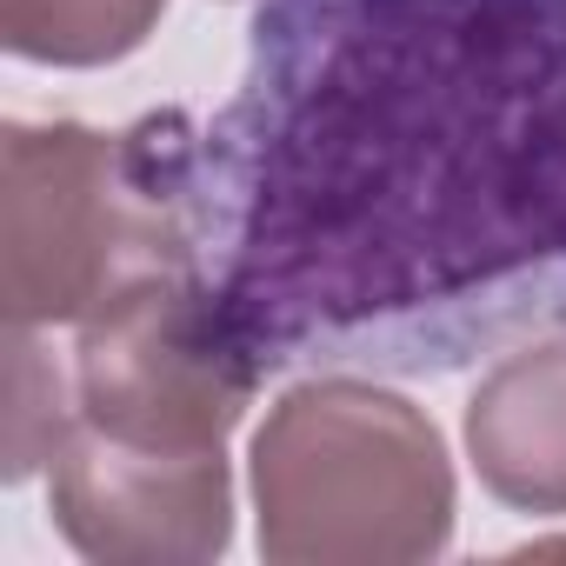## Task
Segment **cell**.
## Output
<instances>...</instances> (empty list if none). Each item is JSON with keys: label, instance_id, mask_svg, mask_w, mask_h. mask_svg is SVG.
Here are the masks:
<instances>
[{"label": "cell", "instance_id": "6da1fadb", "mask_svg": "<svg viewBox=\"0 0 566 566\" xmlns=\"http://www.w3.org/2000/svg\"><path fill=\"white\" fill-rule=\"evenodd\" d=\"M200 200L266 374L566 334V0H266Z\"/></svg>", "mask_w": 566, "mask_h": 566}, {"label": "cell", "instance_id": "7a4b0ae2", "mask_svg": "<svg viewBox=\"0 0 566 566\" xmlns=\"http://www.w3.org/2000/svg\"><path fill=\"white\" fill-rule=\"evenodd\" d=\"M207 266L200 127L154 114L101 134L14 120L0 140V301L8 327H81L120 287Z\"/></svg>", "mask_w": 566, "mask_h": 566}, {"label": "cell", "instance_id": "3957f363", "mask_svg": "<svg viewBox=\"0 0 566 566\" xmlns=\"http://www.w3.org/2000/svg\"><path fill=\"white\" fill-rule=\"evenodd\" d=\"M253 513L273 566L433 559L453 539V460L407 394L321 374L253 433Z\"/></svg>", "mask_w": 566, "mask_h": 566}, {"label": "cell", "instance_id": "277c9868", "mask_svg": "<svg viewBox=\"0 0 566 566\" xmlns=\"http://www.w3.org/2000/svg\"><path fill=\"white\" fill-rule=\"evenodd\" d=\"M74 427L140 453H227L266 367L207 266L120 287L74 327Z\"/></svg>", "mask_w": 566, "mask_h": 566}, {"label": "cell", "instance_id": "5b68a950", "mask_svg": "<svg viewBox=\"0 0 566 566\" xmlns=\"http://www.w3.org/2000/svg\"><path fill=\"white\" fill-rule=\"evenodd\" d=\"M54 526L101 566H193L233 539L227 453H140L67 427L48 467Z\"/></svg>", "mask_w": 566, "mask_h": 566}, {"label": "cell", "instance_id": "8992f818", "mask_svg": "<svg viewBox=\"0 0 566 566\" xmlns=\"http://www.w3.org/2000/svg\"><path fill=\"white\" fill-rule=\"evenodd\" d=\"M467 460L500 506L566 513V334H539L486 367L467 400Z\"/></svg>", "mask_w": 566, "mask_h": 566}, {"label": "cell", "instance_id": "52a82bcc", "mask_svg": "<svg viewBox=\"0 0 566 566\" xmlns=\"http://www.w3.org/2000/svg\"><path fill=\"white\" fill-rule=\"evenodd\" d=\"M167 14V0H0V41L34 67L127 61Z\"/></svg>", "mask_w": 566, "mask_h": 566}, {"label": "cell", "instance_id": "ba28073f", "mask_svg": "<svg viewBox=\"0 0 566 566\" xmlns=\"http://www.w3.org/2000/svg\"><path fill=\"white\" fill-rule=\"evenodd\" d=\"M74 427V374L41 347V327H8V480L54 467Z\"/></svg>", "mask_w": 566, "mask_h": 566}]
</instances>
